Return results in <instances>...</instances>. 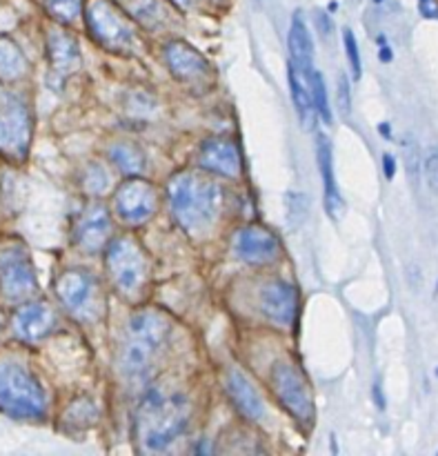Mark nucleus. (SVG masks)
<instances>
[{"label": "nucleus", "instance_id": "obj_1", "mask_svg": "<svg viewBox=\"0 0 438 456\" xmlns=\"http://www.w3.org/2000/svg\"><path fill=\"white\" fill-rule=\"evenodd\" d=\"M169 208L178 225L200 234L218 221L223 209V187L196 172H181L167 185Z\"/></svg>", "mask_w": 438, "mask_h": 456}, {"label": "nucleus", "instance_id": "obj_2", "mask_svg": "<svg viewBox=\"0 0 438 456\" xmlns=\"http://www.w3.org/2000/svg\"><path fill=\"white\" fill-rule=\"evenodd\" d=\"M187 421H190V403L185 396H165L160 392H151L138 410V441L147 450H165L187 430Z\"/></svg>", "mask_w": 438, "mask_h": 456}, {"label": "nucleus", "instance_id": "obj_3", "mask_svg": "<svg viewBox=\"0 0 438 456\" xmlns=\"http://www.w3.org/2000/svg\"><path fill=\"white\" fill-rule=\"evenodd\" d=\"M167 316L156 310H142L129 319L127 338L120 347V370L127 377H145L169 338Z\"/></svg>", "mask_w": 438, "mask_h": 456}, {"label": "nucleus", "instance_id": "obj_4", "mask_svg": "<svg viewBox=\"0 0 438 456\" xmlns=\"http://www.w3.org/2000/svg\"><path fill=\"white\" fill-rule=\"evenodd\" d=\"M47 410L38 379L13 361H0V412L13 419H40Z\"/></svg>", "mask_w": 438, "mask_h": 456}, {"label": "nucleus", "instance_id": "obj_5", "mask_svg": "<svg viewBox=\"0 0 438 456\" xmlns=\"http://www.w3.org/2000/svg\"><path fill=\"white\" fill-rule=\"evenodd\" d=\"M105 265L107 272H110L111 283L125 298H138L142 289L147 288L150 263H147L145 252H142L136 240L125 239V236L110 240Z\"/></svg>", "mask_w": 438, "mask_h": 456}, {"label": "nucleus", "instance_id": "obj_6", "mask_svg": "<svg viewBox=\"0 0 438 456\" xmlns=\"http://www.w3.org/2000/svg\"><path fill=\"white\" fill-rule=\"evenodd\" d=\"M85 20L92 38L110 52L123 53L136 45V31L110 0H89Z\"/></svg>", "mask_w": 438, "mask_h": 456}, {"label": "nucleus", "instance_id": "obj_7", "mask_svg": "<svg viewBox=\"0 0 438 456\" xmlns=\"http://www.w3.org/2000/svg\"><path fill=\"white\" fill-rule=\"evenodd\" d=\"M31 142V114L25 102L9 92H0V154L9 160L27 159Z\"/></svg>", "mask_w": 438, "mask_h": 456}, {"label": "nucleus", "instance_id": "obj_8", "mask_svg": "<svg viewBox=\"0 0 438 456\" xmlns=\"http://www.w3.org/2000/svg\"><path fill=\"white\" fill-rule=\"evenodd\" d=\"M0 292L9 301H25L36 292L34 263L18 240L0 243Z\"/></svg>", "mask_w": 438, "mask_h": 456}, {"label": "nucleus", "instance_id": "obj_9", "mask_svg": "<svg viewBox=\"0 0 438 456\" xmlns=\"http://www.w3.org/2000/svg\"><path fill=\"white\" fill-rule=\"evenodd\" d=\"M272 383L279 396L280 405L296 419L298 423H312L314 419V405H312V395L307 390V383L303 374L298 372L296 365L279 363L272 372Z\"/></svg>", "mask_w": 438, "mask_h": 456}, {"label": "nucleus", "instance_id": "obj_10", "mask_svg": "<svg viewBox=\"0 0 438 456\" xmlns=\"http://www.w3.org/2000/svg\"><path fill=\"white\" fill-rule=\"evenodd\" d=\"M114 208L116 214L125 223H129V225H141V223L150 221L154 216L156 208H158V196H156V190L151 183L129 176L116 190Z\"/></svg>", "mask_w": 438, "mask_h": 456}, {"label": "nucleus", "instance_id": "obj_11", "mask_svg": "<svg viewBox=\"0 0 438 456\" xmlns=\"http://www.w3.org/2000/svg\"><path fill=\"white\" fill-rule=\"evenodd\" d=\"M165 61H167L174 78L181 80L182 85L203 87L214 80V71L207 58L185 40H172L165 45Z\"/></svg>", "mask_w": 438, "mask_h": 456}, {"label": "nucleus", "instance_id": "obj_12", "mask_svg": "<svg viewBox=\"0 0 438 456\" xmlns=\"http://www.w3.org/2000/svg\"><path fill=\"white\" fill-rule=\"evenodd\" d=\"M261 310L272 323L289 328L298 312L296 288L280 279L267 281L261 288Z\"/></svg>", "mask_w": 438, "mask_h": 456}, {"label": "nucleus", "instance_id": "obj_13", "mask_svg": "<svg viewBox=\"0 0 438 456\" xmlns=\"http://www.w3.org/2000/svg\"><path fill=\"white\" fill-rule=\"evenodd\" d=\"M234 252L240 261L252 263V265H265V263L276 261L280 245L270 230L261 225H249L236 234Z\"/></svg>", "mask_w": 438, "mask_h": 456}, {"label": "nucleus", "instance_id": "obj_14", "mask_svg": "<svg viewBox=\"0 0 438 456\" xmlns=\"http://www.w3.org/2000/svg\"><path fill=\"white\" fill-rule=\"evenodd\" d=\"M200 167L225 178H236L240 174V151L234 141L225 136H214L200 145Z\"/></svg>", "mask_w": 438, "mask_h": 456}, {"label": "nucleus", "instance_id": "obj_15", "mask_svg": "<svg viewBox=\"0 0 438 456\" xmlns=\"http://www.w3.org/2000/svg\"><path fill=\"white\" fill-rule=\"evenodd\" d=\"M56 294L62 305L78 316L92 307L93 297H96V285L85 270H67L58 276Z\"/></svg>", "mask_w": 438, "mask_h": 456}, {"label": "nucleus", "instance_id": "obj_16", "mask_svg": "<svg viewBox=\"0 0 438 456\" xmlns=\"http://www.w3.org/2000/svg\"><path fill=\"white\" fill-rule=\"evenodd\" d=\"M110 234L111 221L107 209L102 205H92V208H87L80 214L74 230V240L85 252H98V249L105 248Z\"/></svg>", "mask_w": 438, "mask_h": 456}, {"label": "nucleus", "instance_id": "obj_17", "mask_svg": "<svg viewBox=\"0 0 438 456\" xmlns=\"http://www.w3.org/2000/svg\"><path fill=\"white\" fill-rule=\"evenodd\" d=\"M56 325V314L47 303H27L13 316V330L22 341H40Z\"/></svg>", "mask_w": 438, "mask_h": 456}, {"label": "nucleus", "instance_id": "obj_18", "mask_svg": "<svg viewBox=\"0 0 438 456\" xmlns=\"http://www.w3.org/2000/svg\"><path fill=\"white\" fill-rule=\"evenodd\" d=\"M227 392H230L231 403L236 405V410L245 419H249V421H261L263 414H265V405H263V399L256 392V387L252 386V381L240 370H231L227 374Z\"/></svg>", "mask_w": 438, "mask_h": 456}, {"label": "nucleus", "instance_id": "obj_19", "mask_svg": "<svg viewBox=\"0 0 438 456\" xmlns=\"http://www.w3.org/2000/svg\"><path fill=\"white\" fill-rule=\"evenodd\" d=\"M49 61L56 74L67 76L74 74L80 67V49L78 40L62 29H52L47 36Z\"/></svg>", "mask_w": 438, "mask_h": 456}, {"label": "nucleus", "instance_id": "obj_20", "mask_svg": "<svg viewBox=\"0 0 438 456\" xmlns=\"http://www.w3.org/2000/svg\"><path fill=\"white\" fill-rule=\"evenodd\" d=\"M289 62L296 65L298 69L305 71V74H312V61H314V47H312V36L310 29H307L305 20H303L301 13H296L289 25Z\"/></svg>", "mask_w": 438, "mask_h": 456}, {"label": "nucleus", "instance_id": "obj_21", "mask_svg": "<svg viewBox=\"0 0 438 456\" xmlns=\"http://www.w3.org/2000/svg\"><path fill=\"white\" fill-rule=\"evenodd\" d=\"M316 150H319V167L320 178H323V190H325V209L329 216H337L341 209V194H338L337 178H334V160H332V145L325 136H319L316 141Z\"/></svg>", "mask_w": 438, "mask_h": 456}, {"label": "nucleus", "instance_id": "obj_22", "mask_svg": "<svg viewBox=\"0 0 438 456\" xmlns=\"http://www.w3.org/2000/svg\"><path fill=\"white\" fill-rule=\"evenodd\" d=\"M289 92H292V101L298 116L303 118V123H307V118L314 111V101H312V74H305V71H301L292 62H289Z\"/></svg>", "mask_w": 438, "mask_h": 456}, {"label": "nucleus", "instance_id": "obj_23", "mask_svg": "<svg viewBox=\"0 0 438 456\" xmlns=\"http://www.w3.org/2000/svg\"><path fill=\"white\" fill-rule=\"evenodd\" d=\"M27 74V58L13 40L0 38V80L16 83Z\"/></svg>", "mask_w": 438, "mask_h": 456}, {"label": "nucleus", "instance_id": "obj_24", "mask_svg": "<svg viewBox=\"0 0 438 456\" xmlns=\"http://www.w3.org/2000/svg\"><path fill=\"white\" fill-rule=\"evenodd\" d=\"M125 7L147 29H160L167 22V7L163 0H125Z\"/></svg>", "mask_w": 438, "mask_h": 456}, {"label": "nucleus", "instance_id": "obj_25", "mask_svg": "<svg viewBox=\"0 0 438 456\" xmlns=\"http://www.w3.org/2000/svg\"><path fill=\"white\" fill-rule=\"evenodd\" d=\"M110 159L116 167L120 169L127 176H136V174L142 172L145 167V156L132 142H116L110 150Z\"/></svg>", "mask_w": 438, "mask_h": 456}, {"label": "nucleus", "instance_id": "obj_26", "mask_svg": "<svg viewBox=\"0 0 438 456\" xmlns=\"http://www.w3.org/2000/svg\"><path fill=\"white\" fill-rule=\"evenodd\" d=\"M312 101H314V110L319 111L320 118L325 123H332V110H329V98L325 80L319 71H312Z\"/></svg>", "mask_w": 438, "mask_h": 456}, {"label": "nucleus", "instance_id": "obj_27", "mask_svg": "<svg viewBox=\"0 0 438 456\" xmlns=\"http://www.w3.org/2000/svg\"><path fill=\"white\" fill-rule=\"evenodd\" d=\"M45 7L58 22H71L78 18L83 0H45Z\"/></svg>", "mask_w": 438, "mask_h": 456}, {"label": "nucleus", "instance_id": "obj_28", "mask_svg": "<svg viewBox=\"0 0 438 456\" xmlns=\"http://www.w3.org/2000/svg\"><path fill=\"white\" fill-rule=\"evenodd\" d=\"M83 183H85V190L92 191V194H102V191L107 190V185H110V176H107L105 169L96 163L85 172Z\"/></svg>", "mask_w": 438, "mask_h": 456}, {"label": "nucleus", "instance_id": "obj_29", "mask_svg": "<svg viewBox=\"0 0 438 456\" xmlns=\"http://www.w3.org/2000/svg\"><path fill=\"white\" fill-rule=\"evenodd\" d=\"M93 417H96V410H93V405L89 403V401H76V403L67 410L65 421L67 423H80V426H89V423L93 421Z\"/></svg>", "mask_w": 438, "mask_h": 456}, {"label": "nucleus", "instance_id": "obj_30", "mask_svg": "<svg viewBox=\"0 0 438 456\" xmlns=\"http://www.w3.org/2000/svg\"><path fill=\"white\" fill-rule=\"evenodd\" d=\"M343 45H345V53H347V61H350L352 67V74L354 78H361V56H359V43H356V36L352 29L343 31Z\"/></svg>", "mask_w": 438, "mask_h": 456}, {"label": "nucleus", "instance_id": "obj_31", "mask_svg": "<svg viewBox=\"0 0 438 456\" xmlns=\"http://www.w3.org/2000/svg\"><path fill=\"white\" fill-rule=\"evenodd\" d=\"M426 178L430 190L438 194V150L432 151V154L426 159Z\"/></svg>", "mask_w": 438, "mask_h": 456}, {"label": "nucleus", "instance_id": "obj_32", "mask_svg": "<svg viewBox=\"0 0 438 456\" xmlns=\"http://www.w3.org/2000/svg\"><path fill=\"white\" fill-rule=\"evenodd\" d=\"M338 107H341L343 114H350L352 101H350V83H347L345 76L338 78Z\"/></svg>", "mask_w": 438, "mask_h": 456}, {"label": "nucleus", "instance_id": "obj_33", "mask_svg": "<svg viewBox=\"0 0 438 456\" xmlns=\"http://www.w3.org/2000/svg\"><path fill=\"white\" fill-rule=\"evenodd\" d=\"M418 12L423 18L438 20V0H418Z\"/></svg>", "mask_w": 438, "mask_h": 456}, {"label": "nucleus", "instance_id": "obj_34", "mask_svg": "<svg viewBox=\"0 0 438 456\" xmlns=\"http://www.w3.org/2000/svg\"><path fill=\"white\" fill-rule=\"evenodd\" d=\"M378 45H381V49H378V58H381L383 62H390L392 61V49H390V45H387L385 36H381V38H378Z\"/></svg>", "mask_w": 438, "mask_h": 456}, {"label": "nucleus", "instance_id": "obj_35", "mask_svg": "<svg viewBox=\"0 0 438 456\" xmlns=\"http://www.w3.org/2000/svg\"><path fill=\"white\" fill-rule=\"evenodd\" d=\"M383 169H385V176H387V178L394 176V172H396V160L392 159L390 154L383 156Z\"/></svg>", "mask_w": 438, "mask_h": 456}, {"label": "nucleus", "instance_id": "obj_36", "mask_svg": "<svg viewBox=\"0 0 438 456\" xmlns=\"http://www.w3.org/2000/svg\"><path fill=\"white\" fill-rule=\"evenodd\" d=\"M316 18H319L320 31H323V34H332V20H329V18H325L323 12L316 13Z\"/></svg>", "mask_w": 438, "mask_h": 456}, {"label": "nucleus", "instance_id": "obj_37", "mask_svg": "<svg viewBox=\"0 0 438 456\" xmlns=\"http://www.w3.org/2000/svg\"><path fill=\"white\" fill-rule=\"evenodd\" d=\"M174 3H176L178 7H191V4H194L196 0H174Z\"/></svg>", "mask_w": 438, "mask_h": 456}, {"label": "nucleus", "instance_id": "obj_38", "mask_svg": "<svg viewBox=\"0 0 438 456\" xmlns=\"http://www.w3.org/2000/svg\"><path fill=\"white\" fill-rule=\"evenodd\" d=\"M436 374H438V372H436Z\"/></svg>", "mask_w": 438, "mask_h": 456}]
</instances>
